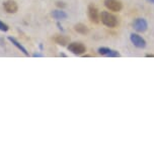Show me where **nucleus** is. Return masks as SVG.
<instances>
[{
	"label": "nucleus",
	"instance_id": "obj_15",
	"mask_svg": "<svg viewBox=\"0 0 154 154\" xmlns=\"http://www.w3.org/2000/svg\"><path fill=\"white\" fill-rule=\"evenodd\" d=\"M33 57H43V54H34Z\"/></svg>",
	"mask_w": 154,
	"mask_h": 154
},
{
	"label": "nucleus",
	"instance_id": "obj_16",
	"mask_svg": "<svg viewBox=\"0 0 154 154\" xmlns=\"http://www.w3.org/2000/svg\"><path fill=\"white\" fill-rule=\"evenodd\" d=\"M146 57H154V54H147Z\"/></svg>",
	"mask_w": 154,
	"mask_h": 154
},
{
	"label": "nucleus",
	"instance_id": "obj_9",
	"mask_svg": "<svg viewBox=\"0 0 154 154\" xmlns=\"http://www.w3.org/2000/svg\"><path fill=\"white\" fill-rule=\"evenodd\" d=\"M8 40H9V42L12 43V45L15 46V48H17V49H19L20 51H21L22 54H25V56H27V57H28L30 56V54H28V51L27 49H25V46H22L21 45H20V43L17 42V40L15 39V38H13V37H11V36H9L8 37Z\"/></svg>",
	"mask_w": 154,
	"mask_h": 154
},
{
	"label": "nucleus",
	"instance_id": "obj_10",
	"mask_svg": "<svg viewBox=\"0 0 154 154\" xmlns=\"http://www.w3.org/2000/svg\"><path fill=\"white\" fill-rule=\"evenodd\" d=\"M55 42L57 43V45H59L61 46H66L69 45V37L65 36V35H57L55 36Z\"/></svg>",
	"mask_w": 154,
	"mask_h": 154
},
{
	"label": "nucleus",
	"instance_id": "obj_19",
	"mask_svg": "<svg viewBox=\"0 0 154 154\" xmlns=\"http://www.w3.org/2000/svg\"><path fill=\"white\" fill-rule=\"evenodd\" d=\"M60 57H66L65 54H60Z\"/></svg>",
	"mask_w": 154,
	"mask_h": 154
},
{
	"label": "nucleus",
	"instance_id": "obj_11",
	"mask_svg": "<svg viewBox=\"0 0 154 154\" xmlns=\"http://www.w3.org/2000/svg\"><path fill=\"white\" fill-rule=\"evenodd\" d=\"M52 16L57 20H63V19L67 18V13L64 12L63 10L58 9V10H54L53 12H52Z\"/></svg>",
	"mask_w": 154,
	"mask_h": 154
},
{
	"label": "nucleus",
	"instance_id": "obj_8",
	"mask_svg": "<svg viewBox=\"0 0 154 154\" xmlns=\"http://www.w3.org/2000/svg\"><path fill=\"white\" fill-rule=\"evenodd\" d=\"M3 7L7 13H15L17 12V9H18L16 2L13 1V0H7V1H5L3 3Z\"/></svg>",
	"mask_w": 154,
	"mask_h": 154
},
{
	"label": "nucleus",
	"instance_id": "obj_7",
	"mask_svg": "<svg viewBox=\"0 0 154 154\" xmlns=\"http://www.w3.org/2000/svg\"><path fill=\"white\" fill-rule=\"evenodd\" d=\"M97 53L101 54V56L107 57H121V54L119 51H115V49H112L110 48H106V46H101V48H98Z\"/></svg>",
	"mask_w": 154,
	"mask_h": 154
},
{
	"label": "nucleus",
	"instance_id": "obj_1",
	"mask_svg": "<svg viewBox=\"0 0 154 154\" xmlns=\"http://www.w3.org/2000/svg\"><path fill=\"white\" fill-rule=\"evenodd\" d=\"M100 19L103 22V24L106 25V27L114 28L118 25L117 17L109 11H101V13H100Z\"/></svg>",
	"mask_w": 154,
	"mask_h": 154
},
{
	"label": "nucleus",
	"instance_id": "obj_3",
	"mask_svg": "<svg viewBox=\"0 0 154 154\" xmlns=\"http://www.w3.org/2000/svg\"><path fill=\"white\" fill-rule=\"evenodd\" d=\"M104 6H106L110 11L114 12H120L123 9V4L120 0H104Z\"/></svg>",
	"mask_w": 154,
	"mask_h": 154
},
{
	"label": "nucleus",
	"instance_id": "obj_13",
	"mask_svg": "<svg viewBox=\"0 0 154 154\" xmlns=\"http://www.w3.org/2000/svg\"><path fill=\"white\" fill-rule=\"evenodd\" d=\"M8 29H9L8 25L5 24L3 21H1V20H0V30L3 31V32H6V31H8Z\"/></svg>",
	"mask_w": 154,
	"mask_h": 154
},
{
	"label": "nucleus",
	"instance_id": "obj_17",
	"mask_svg": "<svg viewBox=\"0 0 154 154\" xmlns=\"http://www.w3.org/2000/svg\"><path fill=\"white\" fill-rule=\"evenodd\" d=\"M57 25H58V27H59V29H61V30H63V28H62V25H61V24H60V23H59V22H58V23H57Z\"/></svg>",
	"mask_w": 154,
	"mask_h": 154
},
{
	"label": "nucleus",
	"instance_id": "obj_14",
	"mask_svg": "<svg viewBox=\"0 0 154 154\" xmlns=\"http://www.w3.org/2000/svg\"><path fill=\"white\" fill-rule=\"evenodd\" d=\"M56 5L58 7H65V4H64L63 2H57Z\"/></svg>",
	"mask_w": 154,
	"mask_h": 154
},
{
	"label": "nucleus",
	"instance_id": "obj_5",
	"mask_svg": "<svg viewBox=\"0 0 154 154\" xmlns=\"http://www.w3.org/2000/svg\"><path fill=\"white\" fill-rule=\"evenodd\" d=\"M133 28L137 31V32H145L148 28V23L146 19L144 18H136L132 23Z\"/></svg>",
	"mask_w": 154,
	"mask_h": 154
},
{
	"label": "nucleus",
	"instance_id": "obj_4",
	"mask_svg": "<svg viewBox=\"0 0 154 154\" xmlns=\"http://www.w3.org/2000/svg\"><path fill=\"white\" fill-rule=\"evenodd\" d=\"M87 15H88V18L91 22L98 23L100 21L98 9L94 4H89L88 5V8H87Z\"/></svg>",
	"mask_w": 154,
	"mask_h": 154
},
{
	"label": "nucleus",
	"instance_id": "obj_2",
	"mask_svg": "<svg viewBox=\"0 0 154 154\" xmlns=\"http://www.w3.org/2000/svg\"><path fill=\"white\" fill-rule=\"evenodd\" d=\"M67 48L70 53L75 54V56H81V54L86 53L85 45L81 42H69Z\"/></svg>",
	"mask_w": 154,
	"mask_h": 154
},
{
	"label": "nucleus",
	"instance_id": "obj_6",
	"mask_svg": "<svg viewBox=\"0 0 154 154\" xmlns=\"http://www.w3.org/2000/svg\"><path fill=\"white\" fill-rule=\"evenodd\" d=\"M130 40L134 45V46L138 48H144L146 46V40L137 33H131Z\"/></svg>",
	"mask_w": 154,
	"mask_h": 154
},
{
	"label": "nucleus",
	"instance_id": "obj_18",
	"mask_svg": "<svg viewBox=\"0 0 154 154\" xmlns=\"http://www.w3.org/2000/svg\"><path fill=\"white\" fill-rule=\"evenodd\" d=\"M148 2H150V3H152V4H154V0H147Z\"/></svg>",
	"mask_w": 154,
	"mask_h": 154
},
{
	"label": "nucleus",
	"instance_id": "obj_12",
	"mask_svg": "<svg viewBox=\"0 0 154 154\" xmlns=\"http://www.w3.org/2000/svg\"><path fill=\"white\" fill-rule=\"evenodd\" d=\"M74 29H75V31H77V32L80 34L88 33V28H87L86 25L83 24V23H77V24L74 26Z\"/></svg>",
	"mask_w": 154,
	"mask_h": 154
}]
</instances>
